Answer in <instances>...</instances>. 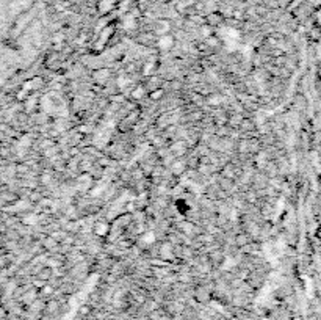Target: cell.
<instances>
[{
    "label": "cell",
    "mask_w": 321,
    "mask_h": 320,
    "mask_svg": "<svg viewBox=\"0 0 321 320\" xmlns=\"http://www.w3.org/2000/svg\"><path fill=\"white\" fill-rule=\"evenodd\" d=\"M174 46V38L171 37V35H163V37L160 38L158 41V47L160 49H171V47Z\"/></svg>",
    "instance_id": "obj_1"
},
{
    "label": "cell",
    "mask_w": 321,
    "mask_h": 320,
    "mask_svg": "<svg viewBox=\"0 0 321 320\" xmlns=\"http://www.w3.org/2000/svg\"><path fill=\"white\" fill-rule=\"evenodd\" d=\"M94 231H96L98 235H105L106 232H108V224H106V223H98L96 229H94Z\"/></svg>",
    "instance_id": "obj_2"
},
{
    "label": "cell",
    "mask_w": 321,
    "mask_h": 320,
    "mask_svg": "<svg viewBox=\"0 0 321 320\" xmlns=\"http://www.w3.org/2000/svg\"><path fill=\"white\" fill-rule=\"evenodd\" d=\"M168 30H170V24H168V22H166V21H164V22H158V29H157V32L162 35V37H163V35H168V33H166Z\"/></svg>",
    "instance_id": "obj_3"
},
{
    "label": "cell",
    "mask_w": 321,
    "mask_h": 320,
    "mask_svg": "<svg viewBox=\"0 0 321 320\" xmlns=\"http://www.w3.org/2000/svg\"><path fill=\"white\" fill-rule=\"evenodd\" d=\"M154 240H156V237H154V234H152V232L144 234V235H142V239H141V242H142V243H152Z\"/></svg>",
    "instance_id": "obj_4"
},
{
    "label": "cell",
    "mask_w": 321,
    "mask_h": 320,
    "mask_svg": "<svg viewBox=\"0 0 321 320\" xmlns=\"http://www.w3.org/2000/svg\"><path fill=\"white\" fill-rule=\"evenodd\" d=\"M24 221H27L28 224H34V221H38V218L34 215H28L27 218H24Z\"/></svg>",
    "instance_id": "obj_5"
},
{
    "label": "cell",
    "mask_w": 321,
    "mask_h": 320,
    "mask_svg": "<svg viewBox=\"0 0 321 320\" xmlns=\"http://www.w3.org/2000/svg\"><path fill=\"white\" fill-rule=\"evenodd\" d=\"M202 33H204V37H206V38H208V37H210V33H212L210 27H202Z\"/></svg>",
    "instance_id": "obj_6"
},
{
    "label": "cell",
    "mask_w": 321,
    "mask_h": 320,
    "mask_svg": "<svg viewBox=\"0 0 321 320\" xmlns=\"http://www.w3.org/2000/svg\"><path fill=\"white\" fill-rule=\"evenodd\" d=\"M142 93H144V90H142V88L135 90V91H134V98H140V96H142Z\"/></svg>",
    "instance_id": "obj_7"
}]
</instances>
